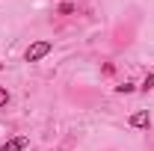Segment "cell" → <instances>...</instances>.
<instances>
[{
	"label": "cell",
	"mask_w": 154,
	"mask_h": 151,
	"mask_svg": "<svg viewBox=\"0 0 154 151\" xmlns=\"http://www.w3.org/2000/svg\"><path fill=\"white\" fill-rule=\"evenodd\" d=\"M51 42H33L30 48H27V62H38V59H45L48 54H51Z\"/></svg>",
	"instance_id": "obj_1"
},
{
	"label": "cell",
	"mask_w": 154,
	"mask_h": 151,
	"mask_svg": "<svg viewBox=\"0 0 154 151\" xmlns=\"http://www.w3.org/2000/svg\"><path fill=\"white\" fill-rule=\"evenodd\" d=\"M27 145H30V139H27V136H15V139H9L0 151H24Z\"/></svg>",
	"instance_id": "obj_2"
},
{
	"label": "cell",
	"mask_w": 154,
	"mask_h": 151,
	"mask_svg": "<svg viewBox=\"0 0 154 151\" xmlns=\"http://www.w3.org/2000/svg\"><path fill=\"white\" fill-rule=\"evenodd\" d=\"M131 125L134 128H148L151 125V116H148V110H139V113L131 116Z\"/></svg>",
	"instance_id": "obj_3"
},
{
	"label": "cell",
	"mask_w": 154,
	"mask_h": 151,
	"mask_svg": "<svg viewBox=\"0 0 154 151\" xmlns=\"http://www.w3.org/2000/svg\"><path fill=\"white\" fill-rule=\"evenodd\" d=\"M116 89H119L122 95H131V92L136 89V86H134V83H122V86H116Z\"/></svg>",
	"instance_id": "obj_4"
},
{
	"label": "cell",
	"mask_w": 154,
	"mask_h": 151,
	"mask_svg": "<svg viewBox=\"0 0 154 151\" xmlns=\"http://www.w3.org/2000/svg\"><path fill=\"white\" fill-rule=\"evenodd\" d=\"M142 89H145V92H148V89H154V74H148L145 80H142Z\"/></svg>",
	"instance_id": "obj_5"
},
{
	"label": "cell",
	"mask_w": 154,
	"mask_h": 151,
	"mask_svg": "<svg viewBox=\"0 0 154 151\" xmlns=\"http://www.w3.org/2000/svg\"><path fill=\"white\" fill-rule=\"evenodd\" d=\"M71 12H74L71 3H62V6H59V15H71Z\"/></svg>",
	"instance_id": "obj_6"
},
{
	"label": "cell",
	"mask_w": 154,
	"mask_h": 151,
	"mask_svg": "<svg viewBox=\"0 0 154 151\" xmlns=\"http://www.w3.org/2000/svg\"><path fill=\"white\" fill-rule=\"evenodd\" d=\"M6 104H9V92L0 86V107H6Z\"/></svg>",
	"instance_id": "obj_7"
},
{
	"label": "cell",
	"mask_w": 154,
	"mask_h": 151,
	"mask_svg": "<svg viewBox=\"0 0 154 151\" xmlns=\"http://www.w3.org/2000/svg\"><path fill=\"white\" fill-rule=\"evenodd\" d=\"M0 71H3V62H0Z\"/></svg>",
	"instance_id": "obj_8"
}]
</instances>
